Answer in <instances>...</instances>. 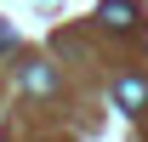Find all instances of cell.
I'll return each instance as SVG.
<instances>
[{
	"mask_svg": "<svg viewBox=\"0 0 148 142\" xmlns=\"http://www.w3.org/2000/svg\"><path fill=\"white\" fill-rule=\"evenodd\" d=\"M114 102L125 108V114H137V108L148 102V80H137V74H125V80L114 85Z\"/></svg>",
	"mask_w": 148,
	"mask_h": 142,
	"instance_id": "cell-1",
	"label": "cell"
},
{
	"mask_svg": "<svg viewBox=\"0 0 148 142\" xmlns=\"http://www.w3.org/2000/svg\"><path fill=\"white\" fill-rule=\"evenodd\" d=\"M97 17H103V29H131V23H137V6H131V0H103Z\"/></svg>",
	"mask_w": 148,
	"mask_h": 142,
	"instance_id": "cell-2",
	"label": "cell"
},
{
	"mask_svg": "<svg viewBox=\"0 0 148 142\" xmlns=\"http://www.w3.org/2000/svg\"><path fill=\"white\" fill-rule=\"evenodd\" d=\"M23 80H29V91H51V85H57V74H51V68H40V63L23 74Z\"/></svg>",
	"mask_w": 148,
	"mask_h": 142,
	"instance_id": "cell-3",
	"label": "cell"
},
{
	"mask_svg": "<svg viewBox=\"0 0 148 142\" xmlns=\"http://www.w3.org/2000/svg\"><path fill=\"white\" fill-rule=\"evenodd\" d=\"M12 46H17V34H12V29L0 23V51H12Z\"/></svg>",
	"mask_w": 148,
	"mask_h": 142,
	"instance_id": "cell-4",
	"label": "cell"
}]
</instances>
